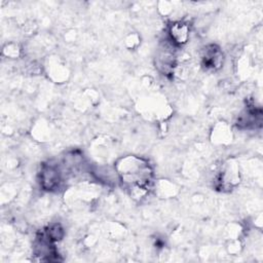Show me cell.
<instances>
[{"mask_svg":"<svg viewBox=\"0 0 263 263\" xmlns=\"http://www.w3.org/2000/svg\"><path fill=\"white\" fill-rule=\"evenodd\" d=\"M119 181L127 188L141 186L150 188L153 179V170L149 162L137 155H126L118 158L114 164Z\"/></svg>","mask_w":263,"mask_h":263,"instance_id":"6da1fadb","label":"cell"},{"mask_svg":"<svg viewBox=\"0 0 263 263\" xmlns=\"http://www.w3.org/2000/svg\"><path fill=\"white\" fill-rule=\"evenodd\" d=\"M175 45L170 41L160 44L155 55V67L165 76L174 74L178 60L175 52Z\"/></svg>","mask_w":263,"mask_h":263,"instance_id":"7a4b0ae2","label":"cell"},{"mask_svg":"<svg viewBox=\"0 0 263 263\" xmlns=\"http://www.w3.org/2000/svg\"><path fill=\"white\" fill-rule=\"evenodd\" d=\"M64 180V173L59 163L50 161L43 163L39 173V182L43 190L54 191L57 190Z\"/></svg>","mask_w":263,"mask_h":263,"instance_id":"3957f363","label":"cell"},{"mask_svg":"<svg viewBox=\"0 0 263 263\" xmlns=\"http://www.w3.org/2000/svg\"><path fill=\"white\" fill-rule=\"evenodd\" d=\"M240 181L239 170L232 160L226 161L219 170L216 177V187L222 191L232 190Z\"/></svg>","mask_w":263,"mask_h":263,"instance_id":"277c9868","label":"cell"},{"mask_svg":"<svg viewBox=\"0 0 263 263\" xmlns=\"http://www.w3.org/2000/svg\"><path fill=\"white\" fill-rule=\"evenodd\" d=\"M224 63V54L217 44H208L200 50V64L208 71H218Z\"/></svg>","mask_w":263,"mask_h":263,"instance_id":"5b68a950","label":"cell"},{"mask_svg":"<svg viewBox=\"0 0 263 263\" xmlns=\"http://www.w3.org/2000/svg\"><path fill=\"white\" fill-rule=\"evenodd\" d=\"M168 40L175 46H181L187 43L190 36V26L184 21L173 22L167 29Z\"/></svg>","mask_w":263,"mask_h":263,"instance_id":"8992f818","label":"cell"},{"mask_svg":"<svg viewBox=\"0 0 263 263\" xmlns=\"http://www.w3.org/2000/svg\"><path fill=\"white\" fill-rule=\"evenodd\" d=\"M211 139L215 144H219V145L228 144L232 140L231 128L225 122H219L214 126L212 130Z\"/></svg>","mask_w":263,"mask_h":263,"instance_id":"52a82bcc","label":"cell"},{"mask_svg":"<svg viewBox=\"0 0 263 263\" xmlns=\"http://www.w3.org/2000/svg\"><path fill=\"white\" fill-rule=\"evenodd\" d=\"M46 69H47L48 76H50V78L53 81L61 83L67 79V76H68L67 68L59 60L58 61L50 60L49 64L46 66Z\"/></svg>","mask_w":263,"mask_h":263,"instance_id":"ba28073f","label":"cell"},{"mask_svg":"<svg viewBox=\"0 0 263 263\" xmlns=\"http://www.w3.org/2000/svg\"><path fill=\"white\" fill-rule=\"evenodd\" d=\"M155 191L162 198L172 197L176 193V187L174 184L167 182L166 180H160L157 184H155Z\"/></svg>","mask_w":263,"mask_h":263,"instance_id":"9c48e42d","label":"cell"},{"mask_svg":"<svg viewBox=\"0 0 263 263\" xmlns=\"http://www.w3.org/2000/svg\"><path fill=\"white\" fill-rule=\"evenodd\" d=\"M44 233L51 241L57 242V241H60L64 237L65 231L61 224L52 223L46 227V229L44 230Z\"/></svg>","mask_w":263,"mask_h":263,"instance_id":"30bf717a","label":"cell"},{"mask_svg":"<svg viewBox=\"0 0 263 263\" xmlns=\"http://www.w3.org/2000/svg\"><path fill=\"white\" fill-rule=\"evenodd\" d=\"M2 53H3L5 57H7V58L14 59V58H17V57L21 54V48H20L18 44L13 43V42H10V43H7V44L3 47Z\"/></svg>","mask_w":263,"mask_h":263,"instance_id":"8fae6325","label":"cell"},{"mask_svg":"<svg viewBox=\"0 0 263 263\" xmlns=\"http://www.w3.org/2000/svg\"><path fill=\"white\" fill-rule=\"evenodd\" d=\"M140 44V37L136 33H130L129 35L126 36L125 38V45L128 48H136Z\"/></svg>","mask_w":263,"mask_h":263,"instance_id":"7c38bea8","label":"cell"},{"mask_svg":"<svg viewBox=\"0 0 263 263\" xmlns=\"http://www.w3.org/2000/svg\"><path fill=\"white\" fill-rule=\"evenodd\" d=\"M241 250V245L239 242V240H237V238H234V239H231V241L229 242L228 247H227V251L229 254H238Z\"/></svg>","mask_w":263,"mask_h":263,"instance_id":"4fadbf2b","label":"cell"}]
</instances>
